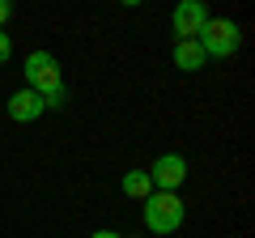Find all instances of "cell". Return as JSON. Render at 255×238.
<instances>
[{
	"instance_id": "10",
	"label": "cell",
	"mask_w": 255,
	"mask_h": 238,
	"mask_svg": "<svg viewBox=\"0 0 255 238\" xmlns=\"http://www.w3.org/2000/svg\"><path fill=\"white\" fill-rule=\"evenodd\" d=\"M9 17H13V4H9V0H0V26H4Z\"/></svg>"
},
{
	"instance_id": "11",
	"label": "cell",
	"mask_w": 255,
	"mask_h": 238,
	"mask_svg": "<svg viewBox=\"0 0 255 238\" xmlns=\"http://www.w3.org/2000/svg\"><path fill=\"white\" fill-rule=\"evenodd\" d=\"M94 238H124V234H115V230H98Z\"/></svg>"
},
{
	"instance_id": "5",
	"label": "cell",
	"mask_w": 255,
	"mask_h": 238,
	"mask_svg": "<svg viewBox=\"0 0 255 238\" xmlns=\"http://www.w3.org/2000/svg\"><path fill=\"white\" fill-rule=\"evenodd\" d=\"M170 21H174V34L179 38H200L204 26H209V9H204V0H183Z\"/></svg>"
},
{
	"instance_id": "7",
	"label": "cell",
	"mask_w": 255,
	"mask_h": 238,
	"mask_svg": "<svg viewBox=\"0 0 255 238\" xmlns=\"http://www.w3.org/2000/svg\"><path fill=\"white\" fill-rule=\"evenodd\" d=\"M174 64H179L183 73H200L204 68V47L196 43V38H179V43H174Z\"/></svg>"
},
{
	"instance_id": "2",
	"label": "cell",
	"mask_w": 255,
	"mask_h": 238,
	"mask_svg": "<svg viewBox=\"0 0 255 238\" xmlns=\"http://www.w3.org/2000/svg\"><path fill=\"white\" fill-rule=\"evenodd\" d=\"M183 200L174 192H149L145 200V226L149 234H174V230L183 226Z\"/></svg>"
},
{
	"instance_id": "4",
	"label": "cell",
	"mask_w": 255,
	"mask_h": 238,
	"mask_svg": "<svg viewBox=\"0 0 255 238\" xmlns=\"http://www.w3.org/2000/svg\"><path fill=\"white\" fill-rule=\"evenodd\" d=\"M145 174H149V183H153V192H174V187L187 183V157L183 153H162Z\"/></svg>"
},
{
	"instance_id": "1",
	"label": "cell",
	"mask_w": 255,
	"mask_h": 238,
	"mask_svg": "<svg viewBox=\"0 0 255 238\" xmlns=\"http://www.w3.org/2000/svg\"><path fill=\"white\" fill-rule=\"evenodd\" d=\"M26 90H34L47 107L64 102V81H60V64L51 51H30L26 55Z\"/></svg>"
},
{
	"instance_id": "3",
	"label": "cell",
	"mask_w": 255,
	"mask_h": 238,
	"mask_svg": "<svg viewBox=\"0 0 255 238\" xmlns=\"http://www.w3.org/2000/svg\"><path fill=\"white\" fill-rule=\"evenodd\" d=\"M196 43L204 47V60H209V55L230 60V55L238 51V43H243V34H238V26L230 17H209V26H204V34L196 38Z\"/></svg>"
},
{
	"instance_id": "6",
	"label": "cell",
	"mask_w": 255,
	"mask_h": 238,
	"mask_svg": "<svg viewBox=\"0 0 255 238\" xmlns=\"http://www.w3.org/2000/svg\"><path fill=\"white\" fill-rule=\"evenodd\" d=\"M43 111H47V102L38 98L34 90H17V94L9 98V119H17V123H34Z\"/></svg>"
},
{
	"instance_id": "9",
	"label": "cell",
	"mask_w": 255,
	"mask_h": 238,
	"mask_svg": "<svg viewBox=\"0 0 255 238\" xmlns=\"http://www.w3.org/2000/svg\"><path fill=\"white\" fill-rule=\"evenodd\" d=\"M9 55H13V38L4 34V30H0V64H4V60H9Z\"/></svg>"
},
{
	"instance_id": "8",
	"label": "cell",
	"mask_w": 255,
	"mask_h": 238,
	"mask_svg": "<svg viewBox=\"0 0 255 238\" xmlns=\"http://www.w3.org/2000/svg\"><path fill=\"white\" fill-rule=\"evenodd\" d=\"M119 187H124V196H132V200H149V192H153V183H149L145 170H128L124 179H119Z\"/></svg>"
}]
</instances>
